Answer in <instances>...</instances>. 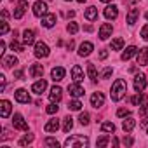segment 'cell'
<instances>
[{"label": "cell", "instance_id": "obj_1", "mask_svg": "<svg viewBox=\"0 0 148 148\" xmlns=\"http://www.w3.org/2000/svg\"><path fill=\"white\" fill-rule=\"evenodd\" d=\"M127 92V84L124 79H117L113 84H112V91H110V98L112 101H120Z\"/></svg>", "mask_w": 148, "mask_h": 148}, {"label": "cell", "instance_id": "obj_2", "mask_svg": "<svg viewBox=\"0 0 148 148\" xmlns=\"http://www.w3.org/2000/svg\"><path fill=\"white\" fill-rule=\"evenodd\" d=\"M89 145V138L87 136H70L64 141L66 148H84Z\"/></svg>", "mask_w": 148, "mask_h": 148}, {"label": "cell", "instance_id": "obj_3", "mask_svg": "<svg viewBox=\"0 0 148 148\" xmlns=\"http://www.w3.org/2000/svg\"><path fill=\"white\" fill-rule=\"evenodd\" d=\"M49 45L45 44V42H37L35 44V51H33V54H35V58H47L49 56Z\"/></svg>", "mask_w": 148, "mask_h": 148}, {"label": "cell", "instance_id": "obj_4", "mask_svg": "<svg viewBox=\"0 0 148 148\" xmlns=\"http://www.w3.org/2000/svg\"><path fill=\"white\" fill-rule=\"evenodd\" d=\"M12 125H14V129L28 131V124H26V120L23 119V115H21V113H14V117H12Z\"/></svg>", "mask_w": 148, "mask_h": 148}, {"label": "cell", "instance_id": "obj_5", "mask_svg": "<svg viewBox=\"0 0 148 148\" xmlns=\"http://www.w3.org/2000/svg\"><path fill=\"white\" fill-rule=\"evenodd\" d=\"M68 92H70L71 98H80V96H84V87L79 82H73V84L68 86Z\"/></svg>", "mask_w": 148, "mask_h": 148}, {"label": "cell", "instance_id": "obj_6", "mask_svg": "<svg viewBox=\"0 0 148 148\" xmlns=\"http://www.w3.org/2000/svg\"><path fill=\"white\" fill-rule=\"evenodd\" d=\"M33 14L37 18H42L44 14H47V4L42 2V0H37V2L33 4Z\"/></svg>", "mask_w": 148, "mask_h": 148}, {"label": "cell", "instance_id": "obj_7", "mask_svg": "<svg viewBox=\"0 0 148 148\" xmlns=\"http://www.w3.org/2000/svg\"><path fill=\"white\" fill-rule=\"evenodd\" d=\"M136 61L139 66H146L148 64V47H141L136 54Z\"/></svg>", "mask_w": 148, "mask_h": 148}, {"label": "cell", "instance_id": "obj_8", "mask_svg": "<svg viewBox=\"0 0 148 148\" xmlns=\"http://www.w3.org/2000/svg\"><path fill=\"white\" fill-rule=\"evenodd\" d=\"M64 75H66V70L63 66H54L52 71H51V77H52L54 82H61L64 79Z\"/></svg>", "mask_w": 148, "mask_h": 148}, {"label": "cell", "instance_id": "obj_9", "mask_svg": "<svg viewBox=\"0 0 148 148\" xmlns=\"http://www.w3.org/2000/svg\"><path fill=\"white\" fill-rule=\"evenodd\" d=\"M112 32H113V26H112L110 23H103V25L99 26V38H101V40L110 38V37H112Z\"/></svg>", "mask_w": 148, "mask_h": 148}, {"label": "cell", "instance_id": "obj_10", "mask_svg": "<svg viewBox=\"0 0 148 148\" xmlns=\"http://www.w3.org/2000/svg\"><path fill=\"white\" fill-rule=\"evenodd\" d=\"M92 51H94V45H92L91 42H82V44L79 45V56H80V58H87Z\"/></svg>", "mask_w": 148, "mask_h": 148}, {"label": "cell", "instance_id": "obj_11", "mask_svg": "<svg viewBox=\"0 0 148 148\" xmlns=\"http://www.w3.org/2000/svg\"><path fill=\"white\" fill-rule=\"evenodd\" d=\"M14 98H16L18 103H23V105H26V103L32 101V99H30V94H28L26 89H18V91L14 92Z\"/></svg>", "mask_w": 148, "mask_h": 148}, {"label": "cell", "instance_id": "obj_12", "mask_svg": "<svg viewBox=\"0 0 148 148\" xmlns=\"http://www.w3.org/2000/svg\"><path fill=\"white\" fill-rule=\"evenodd\" d=\"M134 89H136V92H141V91L146 89V79H145L143 73H139V75L134 77Z\"/></svg>", "mask_w": 148, "mask_h": 148}, {"label": "cell", "instance_id": "obj_13", "mask_svg": "<svg viewBox=\"0 0 148 148\" xmlns=\"http://www.w3.org/2000/svg\"><path fill=\"white\" fill-rule=\"evenodd\" d=\"M61 96H63V89H61L59 86H54V87L51 89V92H49L51 103H59V101H61Z\"/></svg>", "mask_w": 148, "mask_h": 148}, {"label": "cell", "instance_id": "obj_14", "mask_svg": "<svg viewBox=\"0 0 148 148\" xmlns=\"http://www.w3.org/2000/svg\"><path fill=\"white\" fill-rule=\"evenodd\" d=\"M26 9H28V2H26V0H19V2H18V7H16V11H14V19H21Z\"/></svg>", "mask_w": 148, "mask_h": 148}, {"label": "cell", "instance_id": "obj_15", "mask_svg": "<svg viewBox=\"0 0 148 148\" xmlns=\"http://www.w3.org/2000/svg\"><path fill=\"white\" fill-rule=\"evenodd\" d=\"M91 105H92L94 108H101V106L105 105V96H103V92H94V94L91 96Z\"/></svg>", "mask_w": 148, "mask_h": 148}, {"label": "cell", "instance_id": "obj_16", "mask_svg": "<svg viewBox=\"0 0 148 148\" xmlns=\"http://www.w3.org/2000/svg\"><path fill=\"white\" fill-rule=\"evenodd\" d=\"M71 79H73V82H79V84L84 80V71H82V68L79 64H75L71 68Z\"/></svg>", "mask_w": 148, "mask_h": 148}, {"label": "cell", "instance_id": "obj_17", "mask_svg": "<svg viewBox=\"0 0 148 148\" xmlns=\"http://www.w3.org/2000/svg\"><path fill=\"white\" fill-rule=\"evenodd\" d=\"M9 115H11V101L2 99V101H0V117L7 119Z\"/></svg>", "mask_w": 148, "mask_h": 148}, {"label": "cell", "instance_id": "obj_18", "mask_svg": "<svg viewBox=\"0 0 148 148\" xmlns=\"http://www.w3.org/2000/svg\"><path fill=\"white\" fill-rule=\"evenodd\" d=\"M117 16H119V7L117 5H106L105 7V18L106 19H117Z\"/></svg>", "mask_w": 148, "mask_h": 148}, {"label": "cell", "instance_id": "obj_19", "mask_svg": "<svg viewBox=\"0 0 148 148\" xmlns=\"http://www.w3.org/2000/svg\"><path fill=\"white\" fill-rule=\"evenodd\" d=\"M42 25H44L45 28H52V26L56 25V14H52V12L44 14V16H42Z\"/></svg>", "mask_w": 148, "mask_h": 148}, {"label": "cell", "instance_id": "obj_20", "mask_svg": "<svg viewBox=\"0 0 148 148\" xmlns=\"http://www.w3.org/2000/svg\"><path fill=\"white\" fill-rule=\"evenodd\" d=\"M45 89H47V82H45L44 79L37 80V82H35V84L32 86V91H33L35 94H38V96H40V94H42V92H44Z\"/></svg>", "mask_w": 148, "mask_h": 148}, {"label": "cell", "instance_id": "obj_21", "mask_svg": "<svg viewBox=\"0 0 148 148\" xmlns=\"http://www.w3.org/2000/svg\"><path fill=\"white\" fill-rule=\"evenodd\" d=\"M33 42H35V32L26 28V30L23 32V44H25V45H32Z\"/></svg>", "mask_w": 148, "mask_h": 148}, {"label": "cell", "instance_id": "obj_22", "mask_svg": "<svg viewBox=\"0 0 148 148\" xmlns=\"http://www.w3.org/2000/svg\"><path fill=\"white\" fill-rule=\"evenodd\" d=\"M136 54H138V49H136L134 45H129V47H125V51L122 52L120 59H122V61H127V59H131V58L136 56Z\"/></svg>", "mask_w": 148, "mask_h": 148}, {"label": "cell", "instance_id": "obj_23", "mask_svg": "<svg viewBox=\"0 0 148 148\" xmlns=\"http://www.w3.org/2000/svg\"><path fill=\"white\" fill-rule=\"evenodd\" d=\"M136 127V120L129 115V117H125V120L122 122V129H124V132H131L132 129Z\"/></svg>", "mask_w": 148, "mask_h": 148}, {"label": "cell", "instance_id": "obj_24", "mask_svg": "<svg viewBox=\"0 0 148 148\" xmlns=\"http://www.w3.org/2000/svg\"><path fill=\"white\" fill-rule=\"evenodd\" d=\"M42 73H44V66H42V64H32V66H30V75H32L33 79H40Z\"/></svg>", "mask_w": 148, "mask_h": 148}, {"label": "cell", "instance_id": "obj_25", "mask_svg": "<svg viewBox=\"0 0 148 148\" xmlns=\"http://www.w3.org/2000/svg\"><path fill=\"white\" fill-rule=\"evenodd\" d=\"M84 16H86V19H87V21H96V19H98V9H96L94 5H91V7H87V9H86Z\"/></svg>", "mask_w": 148, "mask_h": 148}, {"label": "cell", "instance_id": "obj_26", "mask_svg": "<svg viewBox=\"0 0 148 148\" xmlns=\"http://www.w3.org/2000/svg\"><path fill=\"white\" fill-rule=\"evenodd\" d=\"M59 129V120L58 119H52V120H49L45 125H44V131L45 132H56Z\"/></svg>", "mask_w": 148, "mask_h": 148}, {"label": "cell", "instance_id": "obj_27", "mask_svg": "<svg viewBox=\"0 0 148 148\" xmlns=\"http://www.w3.org/2000/svg\"><path fill=\"white\" fill-rule=\"evenodd\" d=\"M138 18H139V9H131V11L127 12V25L132 26V25L138 21Z\"/></svg>", "mask_w": 148, "mask_h": 148}, {"label": "cell", "instance_id": "obj_28", "mask_svg": "<svg viewBox=\"0 0 148 148\" xmlns=\"http://www.w3.org/2000/svg\"><path fill=\"white\" fill-rule=\"evenodd\" d=\"M19 61H18V58L16 56H2V64L5 66V68H11V66H14V64H18Z\"/></svg>", "mask_w": 148, "mask_h": 148}, {"label": "cell", "instance_id": "obj_29", "mask_svg": "<svg viewBox=\"0 0 148 148\" xmlns=\"http://www.w3.org/2000/svg\"><path fill=\"white\" fill-rule=\"evenodd\" d=\"M87 75H89V79H91L92 82H96V80H98V71H96L94 63H87Z\"/></svg>", "mask_w": 148, "mask_h": 148}, {"label": "cell", "instance_id": "obj_30", "mask_svg": "<svg viewBox=\"0 0 148 148\" xmlns=\"http://www.w3.org/2000/svg\"><path fill=\"white\" fill-rule=\"evenodd\" d=\"M145 99H146V96H145V94H143V91H141V92H138L136 96H132V98H131V103H132L134 106H139L141 103H145Z\"/></svg>", "mask_w": 148, "mask_h": 148}, {"label": "cell", "instance_id": "obj_31", "mask_svg": "<svg viewBox=\"0 0 148 148\" xmlns=\"http://www.w3.org/2000/svg\"><path fill=\"white\" fill-rule=\"evenodd\" d=\"M122 47H124V38H113L112 40V51H122Z\"/></svg>", "mask_w": 148, "mask_h": 148}, {"label": "cell", "instance_id": "obj_32", "mask_svg": "<svg viewBox=\"0 0 148 148\" xmlns=\"http://www.w3.org/2000/svg\"><path fill=\"white\" fill-rule=\"evenodd\" d=\"M68 108H70V110H73V112H79V110L82 108V103L75 98V99H71V101L68 103Z\"/></svg>", "mask_w": 148, "mask_h": 148}, {"label": "cell", "instance_id": "obj_33", "mask_svg": "<svg viewBox=\"0 0 148 148\" xmlns=\"http://www.w3.org/2000/svg\"><path fill=\"white\" fill-rule=\"evenodd\" d=\"M11 49H12L14 52H23V51H25V44H19V42L14 38V40L11 42Z\"/></svg>", "mask_w": 148, "mask_h": 148}, {"label": "cell", "instance_id": "obj_34", "mask_svg": "<svg viewBox=\"0 0 148 148\" xmlns=\"http://www.w3.org/2000/svg\"><path fill=\"white\" fill-rule=\"evenodd\" d=\"M101 131L103 132H115V124L113 122H103L101 124Z\"/></svg>", "mask_w": 148, "mask_h": 148}, {"label": "cell", "instance_id": "obj_35", "mask_svg": "<svg viewBox=\"0 0 148 148\" xmlns=\"http://www.w3.org/2000/svg\"><path fill=\"white\" fill-rule=\"evenodd\" d=\"M33 139H35L33 134H26V136H23V138L19 139V146H26V145H30Z\"/></svg>", "mask_w": 148, "mask_h": 148}, {"label": "cell", "instance_id": "obj_36", "mask_svg": "<svg viewBox=\"0 0 148 148\" xmlns=\"http://www.w3.org/2000/svg\"><path fill=\"white\" fill-rule=\"evenodd\" d=\"M79 122H80L82 125H87V124L91 122V117H89V113H87V112H82V113L79 115Z\"/></svg>", "mask_w": 148, "mask_h": 148}, {"label": "cell", "instance_id": "obj_37", "mask_svg": "<svg viewBox=\"0 0 148 148\" xmlns=\"http://www.w3.org/2000/svg\"><path fill=\"white\" fill-rule=\"evenodd\" d=\"M71 127H73V119H71V117H66V119H64V124H63V131H64V132H70Z\"/></svg>", "mask_w": 148, "mask_h": 148}, {"label": "cell", "instance_id": "obj_38", "mask_svg": "<svg viewBox=\"0 0 148 148\" xmlns=\"http://www.w3.org/2000/svg\"><path fill=\"white\" fill-rule=\"evenodd\" d=\"M66 32H68V33H71V35H75V33L79 32V25H77L75 21L68 23V26H66Z\"/></svg>", "mask_w": 148, "mask_h": 148}, {"label": "cell", "instance_id": "obj_39", "mask_svg": "<svg viewBox=\"0 0 148 148\" xmlns=\"http://www.w3.org/2000/svg\"><path fill=\"white\" fill-rule=\"evenodd\" d=\"M108 143H110V138H108V136H101V138L96 141V146H98V148H103V146H106Z\"/></svg>", "mask_w": 148, "mask_h": 148}, {"label": "cell", "instance_id": "obj_40", "mask_svg": "<svg viewBox=\"0 0 148 148\" xmlns=\"http://www.w3.org/2000/svg\"><path fill=\"white\" fill-rule=\"evenodd\" d=\"M58 110H59V106H58V103H51L47 108H45V112L49 113V115H54V113H58Z\"/></svg>", "mask_w": 148, "mask_h": 148}, {"label": "cell", "instance_id": "obj_41", "mask_svg": "<svg viewBox=\"0 0 148 148\" xmlns=\"http://www.w3.org/2000/svg\"><path fill=\"white\" fill-rule=\"evenodd\" d=\"M129 115H131V110H127V108H119L117 110V117H120V119L129 117Z\"/></svg>", "mask_w": 148, "mask_h": 148}, {"label": "cell", "instance_id": "obj_42", "mask_svg": "<svg viewBox=\"0 0 148 148\" xmlns=\"http://www.w3.org/2000/svg\"><path fill=\"white\" fill-rule=\"evenodd\" d=\"M45 145H47V146L59 148V141H58V139H54V138H45Z\"/></svg>", "mask_w": 148, "mask_h": 148}, {"label": "cell", "instance_id": "obj_43", "mask_svg": "<svg viewBox=\"0 0 148 148\" xmlns=\"http://www.w3.org/2000/svg\"><path fill=\"white\" fill-rule=\"evenodd\" d=\"M139 106H141V108H139V117L148 115V103H141Z\"/></svg>", "mask_w": 148, "mask_h": 148}, {"label": "cell", "instance_id": "obj_44", "mask_svg": "<svg viewBox=\"0 0 148 148\" xmlns=\"http://www.w3.org/2000/svg\"><path fill=\"white\" fill-rule=\"evenodd\" d=\"M7 32H9V25H7V21L4 19V21H2V25H0V35H5Z\"/></svg>", "mask_w": 148, "mask_h": 148}, {"label": "cell", "instance_id": "obj_45", "mask_svg": "<svg viewBox=\"0 0 148 148\" xmlns=\"http://www.w3.org/2000/svg\"><path fill=\"white\" fill-rule=\"evenodd\" d=\"M110 77H112V68H110V66H106V68L103 70V73H101V79H105V80H106V79H110Z\"/></svg>", "mask_w": 148, "mask_h": 148}, {"label": "cell", "instance_id": "obj_46", "mask_svg": "<svg viewBox=\"0 0 148 148\" xmlns=\"http://www.w3.org/2000/svg\"><path fill=\"white\" fill-rule=\"evenodd\" d=\"M14 79L23 80V79H25V71H23V70H16V71H14Z\"/></svg>", "mask_w": 148, "mask_h": 148}, {"label": "cell", "instance_id": "obj_47", "mask_svg": "<svg viewBox=\"0 0 148 148\" xmlns=\"http://www.w3.org/2000/svg\"><path fill=\"white\" fill-rule=\"evenodd\" d=\"M141 37H143V40L148 42V25H145V26L141 28Z\"/></svg>", "mask_w": 148, "mask_h": 148}, {"label": "cell", "instance_id": "obj_48", "mask_svg": "<svg viewBox=\"0 0 148 148\" xmlns=\"http://www.w3.org/2000/svg\"><path fill=\"white\" fill-rule=\"evenodd\" d=\"M108 58V51L106 49H101L99 51V59H106Z\"/></svg>", "mask_w": 148, "mask_h": 148}, {"label": "cell", "instance_id": "obj_49", "mask_svg": "<svg viewBox=\"0 0 148 148\" xmlns=\"http://www.w3.org/2000/svg\"><path fill=\"white\" fill-rule=\"evenodd\" d=\"M122 143H124V145H127V146H131L134 141H132V138H129V136H127V138H124V141H122Z\"/></svg>", "mask_w": 148, "mask_h": 148}, {"label": "cell", "instance_id": "obj_50", "mask_svg": "<svg viewBox=\"0 0 148 148\" xmlns=\"http://www.w3.org/2000/svg\"><path fill=\"white\" fill-rule=\"evenodd\" d=\"M0 84H2V91L5 89V77L4 75H0Z\"/></svg>", "mask_w": 148, "mask_h": 148}, {"label": "cell", "instance_id": "obj_51", "mask_svg": "<svg viewBox=\"0 0 148 148\" xmlns=\"http://www.w3.org/2000/svg\"><path fill=\"white\" fill-rule=\"evenodd\" d=\"M4 51H5V42L2 40L0 42V54H4Z\"/></svg>", "mask_w": 148, "mask_h": 148}, {"label": "cell", "instance_id": "obj_52", "mask_svg": "<svg viewBox=\"0 0 148 148\" xmlns=\"http://www.w3.org/2000/svg\"><path fill=\"white\" fill-rule=\"evenodd\" d=\"M73 16H75V11H68L66 12V18H73Z\"/></svg>", "mask_w": 148, "mask_h": 148}, {"label": "cell", "instance_id": "obj_53", "mask_svg": "<svg viewBox=\"0 0 148 148\" xmlns=\"http://www.w3.org/2000/svg\"><path fill=\"white\" fill-rule=\"evenodd\" d=\"M141 125H143V127H146V125H148V117H145V119H143V122H141Z\"/></svg>", "mask_w": 148, "mask_h": 148}, {"label": "cell", "instance_id": "obj_54", "mask_svg": "<svg viewBox=\"0 0 148 148\" xmlns=\"http://www.w3.org/2000/svg\"><path fill=\"white\" fill-rule=\"evenodd\" d=\"M2 18L7 19V18H9V12H7V11H2Z\"/></svg>", "mask_w": 148, "mask_h": 148}, {"label": "cell", "instance_id": "obj_55", "mask_svg": "<svg viewBox=\"0 0 148 148\" xmlns=\"http://www.w3.org/2000/svg\"><path fill=\"white\" fill-rule=\"evenodd\" d=\"M73 47H75V44H73V42H70V44H68V51H71Z\"/></svg>", "mask_w": 148, "mask_h": 148}, {"label": "cell", "instance_id": "obj_56", "mask_svg": "<svg viewBox=\"0 0 148 148\" xmlns=\"http://www.w3.org/2000/svg\"><path fill=\"white\" fill-rule=\"evenodd\" d=\"M112 143H113V146H117V145H119V139H117V138H113V139H112Z\"/></svg>", "mask_w": 148, "mask_h": 148}, {"label": "cell", "instance_id": "obj_57", "mask_svg": "<svg viewBox=\"0 0 148 148\" xmlns=\"http://www.w3.org/2000/svg\"><path fill=\"white\" fill-rule=\"evenodd\" d=\"M101 2H105V4H110V2H113V0H101Z\"/></svg>", "mask_w": 148, "mask_h": 148}, {"label": "cell", "instance_id": "obj_58", "mask_svg": "<svg viewBox=\"0 0 148 148\" xmlns=\"http://www.w3.org/2000/svg\"><path fill=\"white\" fill-rule=\"evenodd\" d=\"M77 2H80V4H84V2H86V0H77Z\"/></svg>", "mask_w": 148, "mask_h": 148}, {"label": "cell", "instance_id": "obj_59", "mask_svg": "<svg viewBox=\"0 0 148 148\" xmlns=\"http://www.w3.org/2000/svg\"><path fill=\"white\" fill-rule=\"evenodd\" d=\"M145 18H146V19H148V12H146V14H145Z\"/></svg>", "mask_w": 148, "mask_h": 148}, {"label": "cell", "instance_id": "obj_60", "mask_svg": "<svg viewBox=\"0 0 148 148\" xmlns=\"http://www.w3.org/2000/svg\"><path fill=\"white\" fill-rule=\"evenodd\" d=\"M64 2H70V0H64Z\"/></svg>", "mask_w": 148, "mask_h": 148}]
</instances>
